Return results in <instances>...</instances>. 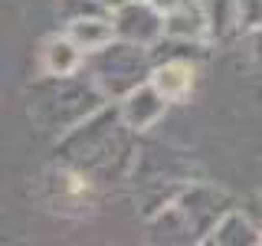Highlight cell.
<instances>
[{"label":"cell","instance_id":"9c48e42d","mask_svg":"<svg viewBox=\"0 0 262 246\" xmlns=\"http://www.w3.org/2000/svg\"><path fill=\"white\" fill-rule=\"evenodd\" d=\"M200 10L207 16V39L210 43L233 39L246 27V13H243L239 0H200Z\"/></svg>","mask_w":262,"mask_h":246},{"label":"cell","instance_id":"52a82bcc","mask_svg":"<svg viewBox=\"0 0 262 246\" xmlns=\"http://www.w3.org/2000/svg\"><path fill=\"white\" fill-rule=\"evenodd\" d=\"M167 105H170V98L164 95L154 82H144V86H138L135 92H128L125 98H121L118 112H121V118H125V125L141 135V131L154 128L164 118Z\"/></svg>","mask_w":262,"mask_h":246},{"label":"cell","instance_id":"d6986e66","mask_svg":"<svg viewBox=\"0 0 262 246\" xmlns=\"http://www.w3.org/2000/svg\"><path fill=\"white\" fill-rule=\"evenodd\" d=\"M98 4H105V7H108V10H115V7H121V4H125V0H98Z\"/></svg>","mask_w":262,"mask_h":246},{"label":"cell","instance_id":"e0dca14e","mask_svg":"<svg viewBox=\"0 0 262 246\" xmlns=\"http://www.w3.org/2000/svg\"><path fill=\"white\" fill-rule=\"evenodd\" d=\"M243 13H246V27H256L262 23V0H239Z\"/></svg>","mask_w":262,"mask_h":246},{"label":"cell","instance_id":"3957f363","mask_svg":"<svg viewBox=\"0 0 262 246\" xmlns=\"http://www.w3.org/2000/svg\"><path fill=\"white\" fill-rule=\"evenodd\" d=\"M85 72L95 79V86L105 92L108 102H121L138 86L151 82L154 53H151V46H141V43L112 39L105 49L85 56Z\"/></svg>","mask_w":262,"mask_h":246},{"label":"cell","instance_id":"7a4b0ae2","mask_svg":"<svg viewBox=\"0 0 262 246\" xmlns=\"http://www.w3.org/2000/svg\"><path fill=\"white\" fill-rule=\"evenodd\" d=\"M108 98L95 86V79L85 69L72 72V76H43L33 82L30 89V102H27V115L39 131L49 135H66L76 125L95 115L98 109H105Z\"/></svg>","mask_w":262,"mask_h":246},{"label":"cell","instance_id":"ac0fdd59","mask_svg":"<svg viewBox=\"0 0 262 246\" xmlns=\"http://www.w3.org/2000/svg\"><path fill=\"white\" fill-rule=\"evenodd\" d=\"M154 7H158L161 13H170V10H177V7H184V4H190V0H151Z\"/></svg>","mask_w":262,"mask_h":246},{"label":"cell","instance_id":"4fadbf2b","mask_svg":"<svg viewBox=\"0 0 262 246\" xmlns=\"http://www.w3.org/2000/svg\"><path fill=\"white\" fill-rule=\"evenodd\" d=\"M164 36L187 39V43L207 39V16H203V10H200V0H190V4L164 13Z\"/></svg>","mask_w":262,"mask_h":246},{"label":"cell","instance_id":"5b68a950","mask_svg":"<svg viewBox=\"0 0 262 246\" xmlns=\"http://www.w3.org/2000/svg\"><path fill=\"white\" fill-rule=\"evenodd\" d=\"M43 191H46L49 207L56 213H66V217H85L95 207V180L62 161L59 168L46 171Z\"/></svg>","mask_w":262,"mask_h":246},{"label":"cell","instance_id":"5bb4252c","mask_svg":"<svg viewBox=\"0 0 262 246\" xmlns=\"http://www.w3.org/2000/svg\"><path fill=\"white\" fill-rule=\"evenodd\" d=\"M56 10H59V20H62V23L82 20V16L112 13L108 7H105V4H98V0H56Z\"/></svg>","mask_w":262,"mask_h":246},{"label":"cell","instance_id":"7c38bea8","mask_svg":"<svg viewBox=\"0 0 262 246\" xmlns=\"http://www.w3.org/2000/svg\"><path fill=\"white\" fill-rule=\"evenodd\" d=\"M66 33H69L72 43H76L85 56H92V53H98V49H105L112 39H118L112 13H98V16H82V20H72V23H66Z\"/></svg>","mask_w":262,"mask_h":246},{"label":"cell","instance_id":"2e32d148","mask_svg":"<svg viewBox=\"0 0 262 246\" xmlns=\"http://www.w3.org/2000/svg\"><path fill=\"white\" fill-rule=\"evenodd\" d=\"M243 210H246V217L256 223V230L262 233V194H252V197H246L243 200Z\"/></svg>","mask_w":262,"mask_h":246},{"label":"cell","instance_id":"277c9868","mask_svg":"<svg viewBox=\"0 0 262 246\" xmlns=\"http://www.w3.org/2000/svg\"><path fill=\"white\" fill-rule=\"evenodd\" d=\"M174 203H177V210L184 213L187 227H190L193 243H207L210 230L220 223V217L236 207L233 197H229L223 187H213V184H187V187H180Z\"/></svg>","mask_w":262,"mask_h":246},{"label":"cell","instance_id":"30bf717a","mask_svg":"<svg viewBox=\"0 0 262 246\" xmlns=\"http://www.w3.org/2000/svg\"><path fill=\"white\" fill-rule=\"evenodd\" d=\"M207 243L213 246H259L262 243V233L256 230L249 217H246L243 207H233L220 217V223L210 230Z\"/></svg>","mask_w":262,"mask_h":246},{"label":"cell","instance_id":"ba28073f","mask_svg":"<svg viewBox=\"0 0 262 246\" xmlns=\"http://www.w3.org/2000/svg\"><path fill=\"white\" fill-rule=\"evenodd\" d=\"M39 69H43V76H72V72L85 69V53L72 43L69 33L49 36L39 49Z\"/></svg>","mask_w":262,"mask_h":246},{"label":"cell","instance_id":"6da1fadb","mask_svg":"<svg viewBox=\"0 0 262 246\" xmlns=\"http://www.w3.org/2000/svg\"><path fill=\"white\" fill-rule=\"evenodd\" d=\"M138 131L125 125L118 112V102L98 109L89 115L82 125L66 131L59 138V154L62 164H72L76 171L89 174L95 184L102 180H125L138 168Z\"/></svg>","mask_w":262,"mask_h":246},{"label":"cell","instance_id":"8992f818","mask_svg":"<svg viewBox=\"0 0 262 246\" xmlns=\"http://www.w3.org/2000/svg\"><path fill=\"white\" fill-rule=\"evenodd\" d=\"M112 20L118 39L141 46H158L164 39V13L151 0H125L121 7L112 10Z\"/></svg>","mask_w":262,"mask_h":246},{"label":"cell","instance_id":"8fae6325","mask_svg":"<svg viewBox=\"0 0 262 246\" xmlns=\"http://www.w3.org/2000/svg\"><path fill=\"white\" fill-rule=\"evenodd\" d=\"M193 76H196L193 59H161V63H154L151 82L170 102H184L193 92Z\"/></svg>","mask_w":262,"mask_h":246},{"label":"cell","instance_id":"9a60e30c","mask_svg":"<svg viewBox=\"0 0 262 246\" xmlns=\"http://www.w3.org/2000/svg\"><path fill=\"white\" fill-rule=\"evenodd\" d=\"M246 49H249V59L252 66L262 72V23L249 27V36H246Z\"/></svg>","mask_w":262,"mask_h":246}]
</instances>
